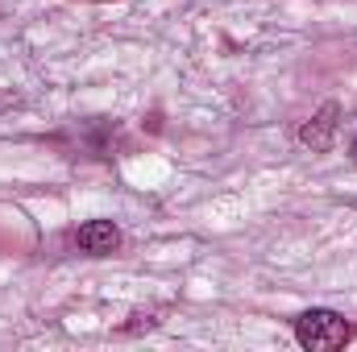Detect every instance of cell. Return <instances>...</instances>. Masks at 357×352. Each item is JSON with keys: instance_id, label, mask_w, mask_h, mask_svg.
I'll list each match as a JSON object with an SVG mask.
<instances>
[{"instance_id": "1", "label": "cell", "mask_w": 357, "mask_h": 352, "mask_svg": "<svg viewBox=\"0 0 357 352\" xmlns=\"http://www.w3.org/2000/svg\"><path fill=\"white\" fill-rule=\"evenodd\" d=\"M349 323H345V315H337V311H303L299 315V323H295V340L303 344V349L312 352H337L349 344Z\"/></svg>"}, {"instance_id": "2", "label": "cell", "mask_w": 357, "mask_h": 352, "mask_svg": "<svg viewBox=\"0 0 357 352\" xmlns=\"http://www.w3.org/2000/svg\"><path fill=\"white\" fill-rule=\"evenodd\" d=\"M75 245L91 253V257H104V253H112L116 245H121V228L112 224V220H88L79 232H75Z\"/></svg>"}, {"instance_id": "3", "label": "cell", "mask_w": 357, "mask_h": 352, "mask_svg": "<svg viewBox=\"0 0 357 352\" xmlns=\"http://www.w3.org/2000/svg\"><path fill=\"white\" fill-rule=\"evenodd\" d=\"M333 129H337V104H324L320 112H316V120H307L303 125V145H312V150H328L333 145Z\"/></svg>"}, {"instance_id": "4", "label": "cell", "mask_w": 357, "mask_h": 352, "mask_svg": "<svg viewBox=\"0 0 357 352\" xmlns=\"http://www.w3.org/2000/svg\"><path fill=\"white\" fill-rule=\"evenodd\" d=\"M354 158H357V141H354Z\"/></svg>"}]
</instances>
